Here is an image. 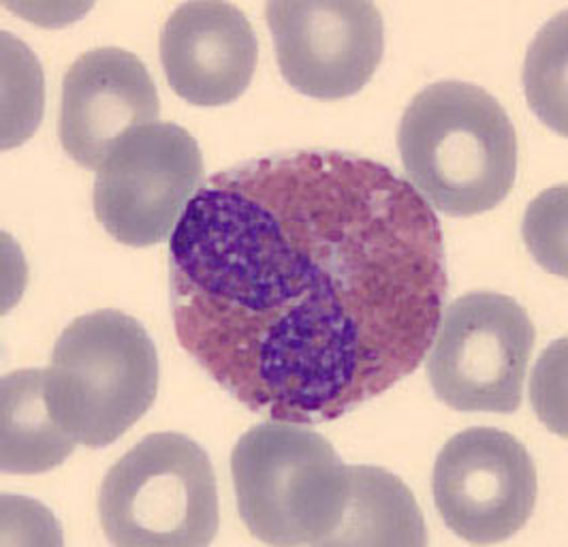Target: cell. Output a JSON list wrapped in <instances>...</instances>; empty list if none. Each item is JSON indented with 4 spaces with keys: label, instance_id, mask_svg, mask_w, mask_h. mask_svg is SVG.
I'll return each instance as SVG.
<instances>
[{
    "label": "cell",
    "instance_id": "1",
    "mask_svg": "<svg viewBox=\"0 0 568 547\" xmlns=\"http://www.w3.org/2000/svg\"><path fill=\"white\" fill-rule=\"evenodd\" d=\"M170 287L178 343L237 403L323 424L422 366L449 281L408 180L304 150L201 184L171 233Z\"/></svg>",
    "mask_w": 568,
    "mask_h": 547
},
{
    "label": "cell",
    "instance_id": "2",
    "mask_svg": "<svg viewBox=\"0 0 568 547\" xmlns=\"http://www.w3.org/2000/svg\"><path fill=\"white\" fill-rule=\"evenodd\" d=\"M398 148L408 184L449 216L494 210L515 184L511 118L475 84L438 82L422 90L402 115Z\"/></svg>",
    "mask_w": 568,
    "mask_h": 547
},
{
    "label": "cell",
    "instance_id": "3",
    "mask_svg": "<svg viewBox=\"0 0 568 547\" xmlns=\"http://www.w3.org/2000/svg\"><path fill=\"white\" fill-rule=\"evenodd\" d=\"M159 392V355L138 318L97 311L75 318L45 368L58 426L90 449L112 445L135 426Z\"/></svg>",
    "mask_w": 568,
    "mask_h": 547
},
{
    "label": "cell",
    "instance_id": "4",
    "mask_svg": "<svg viewBox=\"0 0 568 547\" xmlns=\"http://www.w3.org/2000/svg\"><path fill=\"white\" fill-rule=\"evenodd\" d=\"M237 511L270 546H332L348 496V466L300 424H258L231 454Z\"/></svg>",
    "mask_w": 568,
    "mask_h": 547
},
{
    "label": "cell",
    "instance_id": "5",
    "mask_svg": "<svg viewBox=\"0 0 568 547\" xmlns=\"http://www.w3.org/2000/svg\"><path fill=\"white\" fill-rule=\"evenodd\" d=\"M99 518L114 546H210L221 524L212 462L184 434H150L108 470Z\"/></svg>",
    "mask_w": 568,
    "mask_h": 547
},
{
    "label": "cell",
    "instance_id": "6",
    "mask_svg": "<svg viewBox=\"0 0 568 547\" xmlns=\"http://www.w3.org/2000/svg\"><path fill=\"white\" fill-rule=\"evenodd\" d=\"M537 330L503 293L457 297L440 317L427 378L440 403L462 413H515Z\"/></svg>",
    "mask_w": 568,
    "mask_h": 547
},
{
    "label": "cell",
    "instance_id": "7",
    "mask_svg": "<svg viewBox=\"0 0 568 547\" xmlns=\"http://www.w3.org/2000/svg\"><path fill=\"white\" fill-rule=\"evenodd\" d=\"M97 172V221L115 242L143 249L178 227L201 189L203 156L186 129L154 122L122 138Z\"/></svg>",
    "mask_w": 568,
    "mask_h": 547
},
{
    "label": "cell",
    "instance_id": "8",
    "mask_svg": "<svg viewBox=\"0 0 568 547\" xmlns=\"http://www.w3.org/2000/svg\"><path fill=\"white\" fill-rule=\"evenodd\" d=\"M443 521L468 544L513 537L537 507V466L509 433L470 428L447 440L432 475Z\"/></svg>",
    "mask_w": 568,
    "mask_h": 547
},
{
    "label": "cell",
    "instance_id": "9",
    "mask_svg": "<svg viewBox=\"0 0 568 547\" xmlns=\"http://www.w3.org/2000/svg\"><path fill=\"white\" fill-rule=\"evenodd\" d=\"M265 13L281 73L306 97H353L383 60V16L372 2H270Z\"/></svg>",
    "mask_w": 568,
    "mask_h": 547
},
{
    "label": "cell",
    "instance_id": "10",
    "mask_svg": "<svg viewBox=\"0 0 568 547\" xmlns=\"http://www.w3.org/2000/svg\"><path fill=\"white\" fill-rule=\"evenodd\" d=\"M161 103L140 58L99 48L78 58L64 75L58 138L85 170H99L131 131L154 124Z\"/></svg>",
    "mask_w": 568,
    "mask_h": 547
},
{
    "label": "cell",
    "instance_id": "11",
    "mask_svg": "<svg viewBox=\"0 0 568 547\" xmlns=\"http://www.w3.org/2000/svg\"><path fill=\"white\" fill-rule=\"evenodd\" d=\"M258 43L248 18L229 2H186L161 34L171 90L186 103L221 108L240 99L255 75Z\"/></svg>",
    "mask_w": 568,
    "mask_h": 547
},
{
    "label": "cell",
    "instance_id": "12",
    "mask_svg": "<svg viewBox=\"0 0 568 547\" xmlns=\"http://www.w3.org/2000/svg\"><path fill=\"white\" fill-rule=\"evenodd\" d=\"M75 440L54 419L45 371L29 368L0 383V466L11 475H41L75 452Z\"/></svg>",
    "mask_w": 568,
    "mask_h": 547
},
{
    "label": "cell",
    "instance_id": "13",
    "mask_svg": "<svg viewBox=\"0 0 568 547\" xmlns=\"http://www.w3.org/2000/svg\"><path fill=\"white\" fill-rule=\"evenodd\" d=\"M426 519L394 473L348 466V496L332 546H426Z\"/></svg>",
    "mask_w": 568,
    "mask_h": 547
},
{
    "label": "cell",
    "instance_id": "14",
    "mask_svg": "<svg viewBox=\"0 0 568 547\" xmlns=\"http://www.w3.org/2000/svg\"><path fill=\"white\" fill-rule=\"evenodd\" d=\"M565 16H560L562 20ZM558 20H554L537 39L528 57V97L537 114L547 124L565 133V101L558 97L565 90V29L558 32Z\"/></svg>",
    "mask_w": 568,
    "mask_h": 547
}]
</instances>
